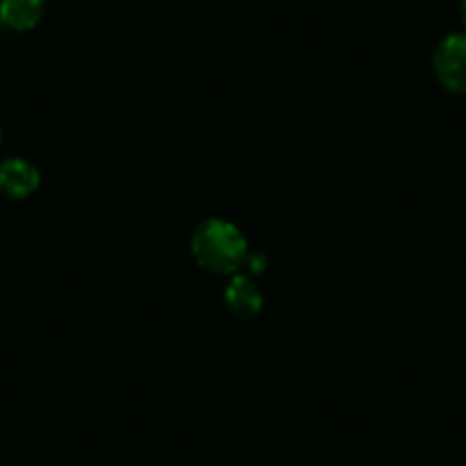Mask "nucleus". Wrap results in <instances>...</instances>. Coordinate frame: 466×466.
I'll use <instances>...</instances> for the list:
<instances>
[{
	"label": "nucleus",
	"instance_id": "obj_1",
	"mask_svg": "<svg viewBox=\"0 0 466 466\" xmlns=\"http://www.w3.org/2000/svg\"><path fill=\"white\" fill-rule=\"evenodd\" d=\"M249 245L238 227L227 219H204L192 233V257L215 275H236L248 266Z\"/></svg>",
	"mask_w": 466,
	"mask_h": 466
},
{
	"label": "nucleus",
	"instance_id": "obj_2",
	"mask_svg": "<svg viewBox=\"0 0 466 466\" xmlns=\"http://www.w3.org/2000/svg\"><path fill=\"white\" fill-rule=\"evenodd\" d=\"M432 65L448 92L466 94V33L446 35L434 48Z\"/></svg>",
	"mask_w": 466,
	"mask_h": 466
},
{
	"label": "nucleus",
	"instance_id": "obj_3",
	"mask_svg": "<svg viewBox=\"0 0 466 466\" xmlns=\"http://www.w3.org/2000/svg\"><path fill=\"white\" fill-rule=\"evenodd\" d=\"M42 183L39 169L24 158H7L0 163V192L10 199H25Z\"/></svg>",
	"mask_w": 466,
	"mask_h": 466
},
{
	"label": "nucleus",
	"instance_id": "obj_4",
	"mask_svg": "<svg viewBox=\"0 0 466 466\" xmlns=\"http://www.w3.org/2000/svg\"><path fill=\"white\" fill-rule=\"evenodd\" d=\"M224 302L233 316L252 318L263 309V293L252 277L233 275L227 290H224Z\"/></svg>",
	"mask_w": 466,
	"mask_h": 466
},
{
	"label": "nucleus",
	"instance_id": "obj_5",
	"mask_svg": "<svg viewBox=\"0 0 466 466\" xmlns=\"http://www.w3.org/2000/svg\"><path fill=\"white\" fill-rule=\"evenodd\" d=\"M46 0H0V21L16 33L33 30L42 21Z\"/></svg>",
	"mask_w": 466,
	"mask_h": 466
},
{
	"label": "nucleus",
	"instance_id": "obj_6",
	"mask_svg": "<svg viewBox=\"0 0 466 466\" xmlns=\"http://www.w3.org/2000/svg\"><path fill=\"white\" fill-rule=\"evenodd\" d=\"M461 21H464L466 25V0H461Z\"/></svg>",
	"mask_w": 466,
	"mask_h": 466
}]
</instances>
